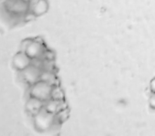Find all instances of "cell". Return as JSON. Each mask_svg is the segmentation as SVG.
<instances>
[{
  "mask_svg": "<svg viewBox=\"0 0 155 136\" xmlns=\"http://www.w3.org/2000/svg\"><path fill=\"white\" fill-rule=\"evenodd\" d=\"M6 9L12 15H25L30 9V4L28 0H7L5 3Z\"/></svg>",
  "mask_w": 155,
  "mask_h": 136,
  "instance_id": "3957f363",
  "label": "cell"
},
{
  "mask_svg": "<svg viewBox=\"0 0 155 136\" xmlns=\"http://www.w3.org/2000/svg\"><path fill=\"white\" fill-rule=\"evenodd\" d=\"M51 99L57 100V101H64L65 94L61 88H59L58 85L53 86L52 91H51Z\"/></svg>",
  "mask_w": 155,
  "mask_h": 136,
  "instance_id": "8fae6325",
  "label": "cell"
},
{
  "mask_svg": "<svg viewBox=\"0 0 155 136\" xmlns=\"http://www.w3.org/2000/svg\"><path fill=\"white\" fill-rule=\"evenodd\" d=\"M52 88V85L39 80L38 82L31 85L29 93L31 97H35L43 101H47L48 100L51 99Z\"/></svg>",
  "mask_w": 155,
  "mask_h": 136,
  "instance_id": "7a4b0ae2",
  "label": "cell"
},
{
  "mask_svg": "<svg viewBox=\"0 0 155 136\" xmlns=\"http://www.w3.org/2000/svg\"><path fill=\"white\" fill-rule=\"evenodd\" d=\"M150 91L151 92H154L155 93V78H153L150 83Z\"/></svg>",
  "mask_w": 155,
  "mask_h": 136,
  "instance_id": "5bb4252c",
  "label": "cell"
},
{
  "mask_svg": "<svg viewBox=\"0 0 155 136\" xmlns=\"http://www.w3.org/2000/svg\"><path fill=\"white\" fill-rule=\"evenodd\" d=\"M68 114L67 109L65 108V109L61 110L59 112H58V113L55 115V119H56L57 121H58L59 122H63V121H65L68 119Z\"/></svg>",
  "mask_w": 155,
  "mask_h": 136,
  "instance_id": "7c38bea8",
  "label": "cell"
},
{
  "mask_svg": "<svg viewBox=\"0 0 155 136\" xmlns=\"http://www.w3.org/2000/svg\"><path fill=\"white\" fill-rule=\"evenodd\" d=\"M40 81H43L52 86L58 85V79L55 73L50 70H43L40 75Z\"/></svg>",
  "mask_w": 155,
  "mask_h": 136,
  "instance_id": "30bf717a",
  "label": "cell"
},
{
  "mask_svg": "<svg viewBox=\"0 0 155 136\" xmlns=\"http://www.w3.org/2000/svg\"><path fill=\"white\" fill-rule=\"evenodd\" d=\"M44 109L56 115L58 112H59L61 110L65 109V104H64V101H57V100H53V99H49L47 101H45V105H44Z\"/></svg>",
  "mask_w": 155,
  "mask_h": 136,
  "instance_id": "9c48e42d",
  "label": "cell"
},
{
  "mask_svg": "<svg viewBox=\"0 0 155 136\" xmlns=\"http://www.w3.org/2000/svg\"><path fill=\"white\" fill-rule=\"evenodd\" d=\"M42 70L39 67L31 64L29 65L27 69L22 71V77L26 82H28L29 85H33L34 83L38 82L40 80Z\"/></svg>",
  "mask_w": 155,
  "mask_h": 136,
  "instance_id": "277c9868",
  "label": "cell"
},
{
  "mask_svg": "<svg viewBox=\"0 0 155 136\" xmlns=\"http://www.w3.org/2000/svg\"><path fill=\"white\" fill-rule=\"evenodd\" d=\"M29 4V10L35 17L42 16L48 10V3L47 0H33Z\"/></svg>",
  "mask_w": 155,
  "mask_h": 136,
  "instance_id": "52a82bcc",
  "label": "cell"
},
{
  "mask_svg": "<svg viewBox=\"0 0 155 136\" xmlns=\"http://www.w3.org/2000/svg\"><path fill=\"white\" fill-rule=\"evenodd\" d=\"M23 51H25L32 59H35L39 58L43 56V54L45 53V48L43 44H41L40 42L36 40H28V44L23 48Z\"/></svg>",
  "mask_w": 155,
  "mask_h": 136,
  "instance_id": "5b68a950",
  "label": "cell"
},
{
  "mask_svg": "<svg viewBox=\"0 0 155 136\" xmlns=\"http://www.w3.org/2000/svg\"><path fill=\"white\" fill-rule=\"evenodd\" d=\"M44 105H45V101L30 96V98L28 99L26 104V109H27V111H28L30 114L34 116L44 108Z\"/></svg>",
  "mask_w": 155,
  "mask_h": 136,
  "instance_id": "ba28073f",
  "label": "cell"
},
{
  "mask_svg": "<svg viewBox=\"0 0 155 136\" xmlns=\"http://www.w3.org/2000/svg\"><path fill=\"white\" fill-rule=\"evenodd\" d=\"M13 66L18 71H24L25 69L32 64V58L28 56L25 51L17 53L13 58Z\"/></svg>",
  "mask_w": 155,
  "mask_h": 136,
  "instance_id": "8992f818",
  "label": "cell"
},
{
  "mask_svg": "<svg viewBox=\"0 0 155 136\" xmlns=\"http://www.w3.org/2000/svg\"><path fill=\"white\" fill-rule=\"evenodd\" d=\"M56 121L55 115L47 111L44 108L34 115V125L38 131H46L51 128Z\"/></svg>",
  "mask_w": 155,
  "mask_h": 136,
  "instance_id": "6da1fadb",
  "label": "cell"
},
{
  "mask_svg": "<svg viewBox=\"0 0 155 136\" xmlns=\"http://www.w3.org/2000/svg\"><path fill=\"white\" fill-rule=\"evenodd\" d=\"M149 105L151 109L155 110V93L151 92V95L149 99Z\"/></svg>",
  "mask_w": 155,
  "mask_h": 136,
  "instance_id": "4fadbf2b",
  "label": "cell"
}]
</instances>
